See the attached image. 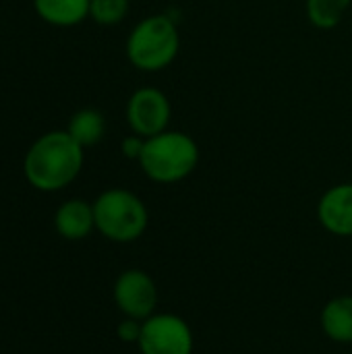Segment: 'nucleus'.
Instances as JSON below:
<instances>
[{
  "mask_svg": "<svg viewBox=\"0 0 352 354\" xmlns=\"http://www.w3.org/2000/svg\"><path fill=\"white\" fill-rule=\"evenodd\" d=\"M143 145H145V139H143L141 135L131 133L129 137H124V139H122V143H120V151H122V156H124L127 160H137V162H139L141 151H143Z\"/></svg>",
  "mask_w": 352,
  "mask_h": 354,
  "instance_id": "2eb2a0df",
  "label": "nucleus"
},
{
  "mask_svg": "<svg viewBox=\"0 0 352 354\" xmlns=\"http://www.w3.org/2000/svg\"><path fill=\"white\" fill-rule=\"evenodd\" d=\"M178 50V25L168 12H156L141 19L131 29L124 44L127 60L143 73H160L168 68L176 60Z\"/></svg>",
  "mask_w": 352,
  "mask_h": 354,
  "instance_id": "7ed1b4c3",
  "label": "nucleus"
},
{
  "mask_svg": "<svg viewBox=\"0 0 352 354\" xmlns=\"http://www.w3.org/2000/svg\"><path fill=\"white\" fill-rule=\"evenodd\" d=\"M139 334H141V324L137 319H124L120 326H118V338L122 342H137L139 340Z\"/></svg>",
  "mask_w": 352,
  "mask_h": 354,
  "instance_id": "dca6fc26",
  "label": "nucleus"
},
{
  "mask_svg": "<svg viewBox=\"0 0 352 354\" xmlns=\"http://www.w3.org/2000/svg\"><path fill=\"white\" fill-rule=\"evenodd\" d=\"M351 4L352 0H305V12L315 29L328 31L344 21Z\"/></svg>",
  "mask_w": 352,
  "mask_h": 354,
  "instance_id": "ddd939ff",
  "label": "nucleus"
},
{
  "mask_svg": "<svg viewBox=\"0 0 352 354\" xmlns=\"http://www.w3.org/2000/svg\"><path fill=\"white\" fill-rule=\"evenodd\" d=\"M326 336L338 344H352V297L332 299L322 311Z\"/></svg>",
  "mask_w": 352,
  "mask_h": 354,
  "instance_id": "9b49d317",
  "label": "nucleus"
},
{
  "mask_svg": "<svg viewBox=\"0 0 352 354\" xmlns=\"http://www.w3.org/2000/svg\"><path fill=\"white\" fill-rule=\"evenodd\" d=\"M114 303L129 319L145 322L158 305V288L143 270H127L114 282Z\"/></svg>",
  "mask_w": 352,
  "mask_h": 354,
  "instance_id": "0eeeda50",
  "label": "nucleus"
},
{
  "mask_svg": "<svg viewBox=\"0 0 352 354\" xmlns=\"http://www.w3.org/2000/svg\"><path fill=\"white\" fill-rule=\"evenodd\" d=\"M95 230L114 243L137 241L147 224L149 214L141 197L127 189H108L93 201Z\"/></svg>",
  "mask_w": 352,
  "mask_h": 354,
  "instance_id": "20e7f679",
  "label": "nucleus"
},
{
  "mask_svg": "<svg viewBox=\"0 0 352 354\" xmlns=\"http://www.w3.org/2000/svg\"><path fill=\"white\" fill-rule=\"evenodd\" d=\"M131 8V0H91L89 4V19L98 25L112 27L127 19Z\"/></svg>",
  "mask_w": 352,
  "mask_h": 354,
  "instance_id": "4468645a",
  "label": "nucleus"
},
{
  "mask_svg": "<svg viewBox=\"0 0 352 354\" xmlns=\"http://www.w3.org/2000/svg\"><path fill=\"white\" fill-rule=\"evenodd\" d=\"M124 114L131 133L149 139L168 131L172 118V104L162 89L139 87L131 93Z\"/></svg>",
  "mask_w": 352,
  "mask_h": 354,
  "instance_id": "423d86ee",
  "label": "nucleus"
},
{
  "mask_svg": "<svg viewBox=\"0 0 352 354\" xmlns=\"http://www.w3.org/2000/svg\"><path fill=\"white\" fill-rule=\"evenodd\" d=\"M66 133L85 149V147H93L98 145L104 135H106V118L100 110L95 108H81L77 110L68 124H66Z\"/></svg>",
  "mask_w": 352,
  "mask_h": 354,
  "instance_id": "f8f14e48",
  "label": "nucleus"
},
{
  "mask_svg": "<svg viewBox=\"0 0 352 354\" xmlns=\"http://www.w3.org/2000/svg\"><path fill=\"white\" fill-rule=\"evenodd\" d=\"M54 228L66 241H81L89 236L95 228L93 203H87L83 199L64 201L54 214Z\"/></svg>",
  "mask_w": 352,
  "mask_h": 354,
  "instance_id": "1a4fd4ad",
  "label": "nucleus"
},
{
  "mask_svg": "<svg viewBox=\"0 0 352 354\" xmlns=\"http://www.w3.org/2000/svg\"><path fill=\"white\" fill-rule=\"evenodd\" d=\"M317 218L328 232L336 236H352V183L334 185L322 195Z\"/></svg>",
  "mask_w": 352,
  "mask_h": 354,
  "instance_id": "6e6552de",
  "label": "nucleus"
},
{
  "mask_svg": "<svg viewBox=\"0 0 352 354\" xmlns=\"http://www.w3.org/2000/svg\"><path fill=\"white\" fill-rule=\"evenodd\" d=\"M91 0H33L35 15L52 27H75L89 19Z\"/></svg>",
  "mask_w": 352,
  "mask_h": 354,
  "instance_id": "9d476101",
  "label": "nucleus"
},
{
  "mask_svg": "<svg viewBox=\"0 0 352 354\" xmlns=\"http://www.w3.org/2000/svg\"><path fill=\"white\" fill-rule=\"evenodd\" d=\"M137 344L141 354H191L193 332L183 317L160 313L141 324Z\"/></svg>",
  "mask_w": 352,
  "mask_h": 354,
  "instance_id": "39448f33",
  "label": "nucleus"
},
{
  "mask_svg": "<svg viewBox=\"0 0 352 354\" xmlns=\"http://www.w3.org/2000/svg\"><path fill=\"white\" fill-rule=\"evenodd\" d=\"M85 149L64 131H48L37 137L25 153L23 174L27 183L44 193L66 189L83 170Z\"/></svg>",
  "mask_w": 352,
  "mask_h": 354,
  "instance_id": "f257e3e1",
  "label": "nucleus"
},
{
  "mask_svg": "<svg viewBox=\"0 0 352 354\" xmlns=\"http://www.w3.org/2000/svg\"><path fill=\"white\" fill-rule=\"evenodd\" d=\"M199 158L201 149L191 135L168 129L145 139L139 166L151 183L176 185L195 172Z\"/></svg>",
  "mask_w": 352,
  "mask_h": 354,
  "instance_id": "f03ea898",
  "label": "nucleus"
}]
</instances>
